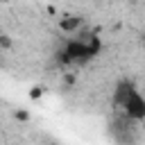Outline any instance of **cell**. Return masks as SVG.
I'll use <instances>...</instances> for the list:
<instances>
[{
	"instance_id": "obj_1",
	"label": "cell",
	"mask_w": 145,
	"mask_h": 145,
	"mask_svg": "<svg viewBox=\"0 0 145 145\" xmlns=\"http://www.w3.org/2000/svg\"><path fill=\"white\" fill-rule=\"evenodd\" d=\"M91 50H88V34L84 39H70L63 50L59 52V61L66 66H82L86 61H91Z\"/></svg>"
},
{
	"instance_id": "obj_8",
	"label": "cell",
	"mask_w": 145,
	"mask_h": 145,
	"mask_svg": "<svg viewBox=\"0 0 145 145\" xmlns=\"http://www.w3.org/2000/svg\"><path fill=\"white\" fill-rule=\"evenodd\" d=\"M0 45H2V48H9V45H11V41H9V39L2 34V36H0Z\"/></svg>"
},
{
	"instance_id": "obj_3",
	"label": "cell",
	"mask_w": 145,
	"mask_h": 145,
	"mask_svg": "<svg viewBox=\"0 0 145 145\" xmlns=\"http://www.w3.org/2000/svg\"><path fill=\"white\" fill-rule=\"evenodd\" d=\"M113 134H116V138H118L122 145H131V143H134V120L127 118V116H122L120 120H116Z\"/></svg>"
},
{
	"instance_id": "obj_5",
	"label": "cell",
	"mask_w": 145,
	"mask_h": 145,
	"mask_svg": "<svg viewBox=\"0 0 145 145\" xmlns=\"http://www.w3.org/2000/svg\"><path fill=\"white\" fill-rule=\"evenodd\" d=\"M59 27H61V32H66V34H75V32L82 27V18H79V16H66V18L59 20Z\"/></svg>"
},
{
	"instance_id": "obj_2",
	"label": "cell",
	"mask_w": 145,
	"mask_h": 145,
	"mask_svg": "<svg viewBox=\"0 0 145 145\" xmlns=\"http://www.w3.org/2000/svg\"><path fill=\"white\" fill-rule=\"evenodd\" d=\"M120 109H122V113H125L127 118H131L134 122L145 120V97H143L138 91H134V93L127 97V102H125Z\"/></svg>"
},
{
	"instance_id": "obj_6",
	"label": "cell",
	"mask_w": 145,
	"mask_h": 145,
	"mask_svg": "<svg viewBox=\"0 0 145 145\" xmlns=\"http://www.w3.org/2000/svg\"><path fill=\"white\" fill-rule=\"evenodd\" d=\"M41 95H43V88H36V86H34V88L29 91V97H32V100H36V97H41Z\"/></svg>"
},
{
	"instance_id": "obj_4",
	"label": "cell",
	"mask_w": 145,
	"mask_h": 145,
	"mask_svg": "<svg viewBox=\"0 0 145 145\" xmlns=\"http://www.w3.org/2000/svg\"><path fill=\"white\" fill-rule=\"evenodd\" d=\"M134 91H136L134 82H129V79H120V82L116 84V91H113V102H116V106H122V104L127 102V97H129Z\"/></svg>"
},
{
	"instance_id": "obj_7",
	"label": "cell",
	"mask_w": 145,
	"mask_h": 145,
	"mask_svg": "<svg viewBox=\"0 0 145 145\" xmlns=\"http://www.w3.org/2000/svg\"><path fill=\"white\" fill-rule=\"evenodd\" d=\"M27 111H16V120H27Z\"/></svg>"
}]
</instances>
